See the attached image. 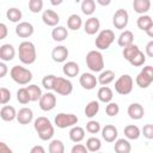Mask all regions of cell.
Segmentation results:
<instances>
[{"label": "cell", "instance_id": "1", "mask_svg": "<svg viewBox=\"0 0 153 153\" xmlns=\"http://www.w3.org/2000/svg\"><path fill=\"white\" fill-rule=\"evenodd\" d=\"M33 128H35L38 137L43 141H48L54 136V127H53L51 122L44 116L37 117L35 120Z\"/></svg>", "mask_w": 153, "mask_h": 153}, {"label": "cell", "instance_id": "2", "mask_svg": "<svg viewBox=\"0 0 153 153\" xmlns=\"http://www.w3.org/2000/svg\"><path fill=\"white\" fill-rule=\"evenodd\" d=\"M18 56L22 63L24 65H32L36 59H37V54H36V48L35 44L30 41H24L19 44L18 47Z\"/></svg>", "mask_w": 153, "mask_h": 153}, {"label": "cell", "instance_id": "3", "mask_svg": "<svg viewBox=\"0 0 153 153\" xmlns=\"http://www.w3.org/2000/svg\"><path fill=\"white\" fill-rule=\"evenodd\" d=\"M12 80L19 85H27L32 80V72L22 66H13L10 71Z\"/></svg>", "mask_w": 153, "mask_h": 153}, {"label": "cell", "instance_id": "4", "mask_svg": "<svg viewBox=\"0 0 153 153\" xmlns=\"http://www.w3.org/2000/svg\"><path fill=\"white\" fill-rule=\"evenodd\" d=\"M86 66L91 72L98 73L104 68V59L99 50H91L86 55Z\"/></svg>", "mask_w": 153, "mask_h": 153}, {"label": "cell", "instance_id": "5", "mask_svg": "<svg viewBox=\"0 0 153 153\" xmlns=\"http://www.w3.org/2000/svg\"><path fill=\"white\" fill-rule=\"evenodd\" d=\"M114 41H115V32L110 29H104L98 33L94 44L99 50H106L108 48H110Z\"/></svg>", "mask_w": 153, "mask_h": 153}, {"label": "cell", "instance_id": "6", "mask_svg": "<svg viewBox=\"0 0 153 153\" xmlns=\"http://www.w3.org/2000/svg\"><path fill=\"white\" fill-rule=\"evenodd\" d=\"M133 85H134L133 78L129 74H123L115 81V91L118 94L127 96L133 91Z\"/></svg>", "mask_w": 153, "mask_h": 153}, {"label": "cell", "instance_id": "7", "mask_svg": "<svg viewBox=\"0 0 153 153\" xmlns=\"http://www.w3.org/2000/svg\"><path fill=\"white\" fill-rule=\"evenodd\" d=\"M79 118L76 115L74 114H65V112H60L55 116L54 118V123L57 128H61V129H65V128H69V127H73L78 123Z\"/></svg>", "mask_w": 153, "mask_h": 153}, {"label": "cell", "instance_id": "8", "mask_svg": "<svg viewBox=\"0 0 153 153\" xmlns=\"http://www.w3.org/2000/svg\"><path fill=\"white\" fill-rule=\"evenodd\" d=\"M135 82L139 87L141 88H147L152 82H153V67L152 66H146L143 67L140 73L136 75Z\"/></svg>", "mask_w": 153, "mask_h": 153}, {"label": "cell", "instance_id": "9", "mask_svg": "<svg viewBox=\"0 0 153 153\" xmlns=\"http://www.w3.org/2000/svg\"><path fill=\"white\" fill-rule=\"evenodd\" d=\"M53 91H55L57 94H61V96H69L73 91V84L67 78L56 76Z\"/></svg>", "mask_w": 153, "mask_h": 153}, {"label": "cell", "instance_id": "10", "mask_svg": "<svg viewBox=\"0 0 153 153\" xmlns=\"http://www.w3.org/2000/svg\"><path fill=\"white\" fill-rule=\"evenodd\" d=\"M128 22H129V14L126 10L123 8H118L115 13H114V17H112V24L116 29L118 30H123L127 27L128 25Z\"/></svg>", "mask_w": 153, "mask_h": 153}, {"label": "cell", "instance_id": "11", "mask_svg": "<svg viewBox=\"0 0 153 153\" xmlns=\"http://www.w3.org/2000/svg\"><path fill=\"white\" fill-rule=\"evenodd\" d=\"M39 108L43 111H51L56 105V96L51 92H45L38 100Z\"/></svg>", "mask_w": 153, "mask_h": 153}, {"label": "cell", "instance_id": "12", "mask_svg": "<svg viewBox=\"0 0 153 153\" xmlns=\"http://www.w3.org/2000/svg\"><path fill=\"white\" fill-rule=\"evenodd\" d=\"M33 25L29 22H20L16 26V35L20 38H29L33 35Z\"/></svg>", "mask_w": 153, "mask_h": 153}, {"label": "cell", "instance_id": "13", "mask_svg": "<svg viewBox=\"0 0 153 153\" xmlns=\"http://www.w3.org/2000/svg\"><path fill=\"white\" fill-rule=\"evenodd\" d=\"M79 82H80L82 88L93 90L98 84V79L92 73H82L80 75V78H79Z\"/></svg>", "mask_w": 153, "mask_h": 153}, {"label": "cell", "instance_id": "14", "mask_svg": "<svg viewBox=\"0 0 153 153\" xmlns=\"http://www.w3.org/2000/svg\"><path fill=\"white\" fill-rule=\"evenodd\" d=\"M42 20L45 25L55 27L60 23V16L53 10H45L42 13Z\"/></svg>", "mask_w": 153, "mask_h": 153}, {"label": "cell", "instance_id": "15", "mask_svg": "<svg viewBox=\"0 0 153 153\" xmlns=\"http://www.w3.org/2000/svg\"><path fill=\"white\" fill-rule=\"evenodd\" d=\"M117 135H118V130L112 124H106L102 128V137L106 142H115L117 140Z\"/></svg>", "mask_w": 153, "mask_h": 153}, {"label": "cell", "instance_id": "16", "mask_svg": "<svg viewBox=\"0 0 153 153\" xmlns=\"http://www.w3.org/2000/svg\"><path fill=\"white\" fill-rule=\"evenodd\" d=\"M68 54H69V51H68L67 47H65V45H57L51 51V59L55 62L61 63V62H65L67 60Z\"/></svg>", "mask_w": 153, "mask_h": 153}, {"label": "cell", "instance_id": "17", "mask_svg": "<svg viewBox=\"0 0 153 153\" xmlns=\"http://www.w3.org/2000/svg\"><path fill=\"white\" fill-rule=\"evenodd\" d=\"M16 56V49L12 44L10 43H5L0 47V59L1 61H5V62H8V61H12Z\"/></svg>", "mask_w": 153, "mask_h": 153}, {"label": "cell", "instance_id": "18", "mask_svg": "<svg viewBox=\"0 0 153 153\" xmlns=\"http://www.w3.org/2000/svg\"><path fill=\"white\" fill-rule=\"evenodd\" d=\"M127 114L131 120H141L145 115V110L140 103H133L128 106Z\"/></svg>", "mask_w": 153, "mask_h": 153}, {"label": "cell", "instance_id": "19", "mask_svg": "<svg viewBox=\"0 0 153 153\" xmlns=\"http://www.w3.org/2000/svg\"><path fill=\"white\" fill-rule=\"evenodd\" d=\"M99 27H100V22L97 17H90L84 24V30L87 35H94L96 32H98Z\"/></svg>", "mask_w": 153, "mask_h": 153}, {"label": "cell", "instance_id": "20", "mask_svg": "<svg viewBox=\"0 0 153 153\" xmlns=\"http://www.w3.org/2000/svg\"><path fill=\"white\" fill-rule=\"evenodd\" d=\"M33 118V112L30 108H22L17 112V121L20 124H29Z\"/></svg>", "mask_w": 153, "mask_h": 153}, {"label": "cell", "instance_id": "21", "mask_svg": "<svg viewBox=\"0 0 153 153\" xmlns=\"http://www.w3.org/2000/svg\"><path fill=\"white\" fill-rule=\"evenodd\" d=\"M79 71H80V67H79V65H78L76 62H74V61H68V62H66V63L63 65V67H62L63 74H65L66 76H68V78H74V76H76V75L79 74Z\"/></svg>", "mask_w": 153, "mask_h": 153}, {"label": "cell", "instance_id": "22", "mask_svg": "<svg viewBox=\"0 0 153 153\" xmlns=\"http://www.w3.org/2000/svg\"><path fill=\"white\" fill-rule=\"evenodd\" d=\"M0 117L5 122H11L17 118V111L12 105H4L0 110Z\"/></svg>", "mask_w": 153, "mask_h": 153}, {"label": "cell", "instance_id": "23", "mask_svg": "<svg viewBox=\"0 0 153 153\" xmlns=\"http://www.w3.org/2000/svg\"><path fill=\"white\" fill-rule=\"evenodd\" d=\"M134 42V33L130 31V30H124L121 32V35L118 36L117 38V43L120 47L122 48H126L130 44H133Z\"/></svg>", "mask_w": 153, "mask_h": 153}, {"label": "cell", "instance_id": "24", "mask_svg": "<svg viewBox=\"0 0 153 153\" xmlns=\"http://www.w3.org/2000/svg\"><path fill=\"white\" fill-rule=\"evenodd\" d=\"M97 97H98V100L102 102V103H110L114 98V92L110 87H108L106 85L105 86H102L98 92H97Z\"/></svg>", "mask_w": 153, "mask_h": 153}, {"label": "cell", "instance_id": "25", "mask_svg": "<svg viewBox=\"0 0 153 153\" xmlns=\"http://www.w3.org/2000/svg\"><path fill=\"white\" fill-rule=\"evenodd\" d=\"M133 8L139 14H146L151 8V0H133Z\"/></svg>", "mask_w": 153, "mask_h": 153}, {"label": "cell", "instance_id": "26", "mask_svg": "<svg viewBox=\"0 0 153 153\" xmlns=\"http://www.w3.org/2000/svg\"><path fill=\"white\" fill-rule=\"evenodd\" d=\"M69 139L71 141L78 143V142H81L84 139H85V130L84 128L79 127V126H73L69 130Z\"/></svg>", "mask_w": 153, "mask_h": 153}, {"label": "cell", "instance_id": "27", "mask_svg": "<svg viewBox=\"0 0 153 153\" xmlns=\"http://www.w3.org/2000/svg\"><path fill=\"white\" fill-rule=\"evenodd\" d=\"M51 37H53V39L56 41V42H63V41L68 37V31H67V29H66L65 26L57 25V26H55V27L53 29V31H51Z\"/></svg>", "mask_w": 153, "mask_h": 153}, {"label": "cell", "instance_id": "28", "mask_svg": "<svg viewBox=\"0 0 153 153\" xmlns=\"http://www.w3.org/2000/svg\"><path fill=\"white\" fill-rule=\"evenodd\" d=\"M114 149L116 153H129L131 151V146L127 139H117L115 141Z\"/></svg>", "mask_w": 153, "mask_h": 153}, {"label": "cell", "instance_id": "29", "mask_svg": "<svg viewBox=\"0 0 153 153\" xmlns=\"http://www.w3.org/2000/svg\"><path fill=\"white\" fill-rule=\"evenodd\" d=\"M141 135V130L137 126H134V124H128L126 128H124V136L128 139V140H137Z\"/></svg>", "mask_w": 153, "mask_h": 153}, {"label": "cell", "instance_id": "30", "mask_svg": "<svg viewBox=\"0 0 153 153\" xmlns=\"http://www.w3.org/2000/svg\"><path fill=\"white\" fill-rule=\"evenodd\" d=\"M115 79V72L111 71V69H105V71H102L99 76H98V82L103 86L105 85H109L110 82H112Z\"/></svg>", "mask_w": 153, "mask_h": 153}, {"label": "cell", "instance_id": "31", "mask_svg": "<svg viewBox=\"0 0 153 153\" xmlns=\"http://www.w3.org/2000/svg\"><path fill=\"white\" fill-rule=\"evenodd\" d=\"M81 25H82V19L76 13H73V14H71L68 17V19H67V26H68V29H71L73 31H76V30H79L81 27Z\"/></svg>", "mask_w": 153, "mask_h": 153}, {"label": "cell", "instance_id": "32", "mask_svg": "<svg viewBox=\"0 0 153 153\" xmlns=\"http://www.w3.org/2000/svg\"><path fill=\"white\" fill-rule=\"evenodd\" d=\"M84 111H85V116H86V117H88V118L94 117V116L98 114V111H99V102H97V100H91V102H88V103L86 104Z\"/></svg>", "mask_w": 153, "mask_h": 153}, {"label": "cell", "instance_id": "33", "mask_svg": "<svg viewBox=\"0 0 153 153\" xmlns=\"http://www.w3.org/2000/svg\"><path fill=\"white\" fill-rule=\"evenodd\" d=\"M6 17H7V19H8L10 22H12V23H20V19H22V17H23V13H22V11H20L19 8H17V7H11V8L7 10Z\"/></svg>", "mask_w": 153, "mask_h": 153}, {"label": "cell", "instance_id": "34", "mask_svg": "<svg viewBox=\"0 0 153 153\" xmlns=\"http://www.w3.org/2000/svg\"><path fill=\"white\" fill-rule=\"evenodd\" d=\"M152 24H153V19L149 16H147V14H140V17L136 20L137 27L140 30H142V31H146Z\"/></svg>", "mask_w": 153, "mask_h": 153}, {"label": "cell", "instance_id": "35", "mask_svg": "<svg viewBox=\"0 0 153 153\" xmlns=\"http://www.w3.org/2000/svg\"><path fill=\"white\" fill-rule=\"evenodd\" d=\"M81 12L86 16H92L96 11V2L94 0H82L80 5Z\"/></svg>", "mask_w": 153, "mask_h": 153}, {"label": "cell", "instance_id": "36", "mask_svg": "<svg viewBox=\"0 0 153 153\" xmlns=\"http://www.w3.org/2000/svg\"><path fill=\"white\" fill-rule=\"evenodd\" d=\"M140 49H139V47L136 45V44H130V45H128V47H126V48H123V51H122V54H123V57L129 62L136 54H137V51H139Z\"/></svg>", "mask_w": 153, "mask_h": 153}, {"label": "cell", "instance_id": "37", "mask_svg": "<svg viewBox=\"0 0 153 153\" xmlns=\"http://www.w3.org/2000/svg\"><path fill=\"white\" fill-rule=\"evenodd\" d=\"M26 88H27V91H29V93H30L31 102H37V100L41 99V97H42L43 93H42V90H41L39 86H37V85H35V84H31V85L26 86Z\"/></svg>", "mask_w": 153, "mask_h": 153}, {"label": "cell", "instance_id": "38", "mask_svg": "<svg viewBox=\"0 0 153 153\" xmlns=\"http://www.w3.org/2000/svg\"><path fill=\"white\" fill-rule=\"evenodd\" d=\"M86 147L88 152H98L102 147V142L97 136H92L86 140Z\"/></svg>", "mask_w": 153, "mask_h": 153}, {"label": "cell", "instance_id": "39", "mask_svg": "<svg viewBox=\"0 0 153 153\" xmlns=\"http://www.w3.org/2000/svg\"><path fill=\"white\" fill-rule=\"evenodd\" d=\"M17 100L20 104H27L29 102H31V97L26 87H22L17 91Z\"/></svg>", "mask_w": 153, "mask_h": 153}, {"label": "cell", "instance_id": "40", "mask_svg": "<svg viewBox=\"0 0 153 153\" xmlns=\"http://www.w3.org/2000/svg\"><path fill=\"white\" fill-rule=\"evenodd\" d=\"M49 152L50 153H63L65 152V145L61 140H51L49 143Z\"/></svg>", "mask_w": 153, "mask_h": 153}, {"label": "cell", "instance_id": "41", "mask_svg": "<svg viewBox=\"0 0 153 153\" xmlns=\"http://www.w3.org/2000/svg\"><path fill=\"white\" fill-rule=\"evenodd\" d=\"M145 62H146V55H145L141 50H139L137 54L129 61V63H130L131 66H134V67H140V66H142Z\"/></svg>", "mask_w": 153, "mask_h": 153}, {"label": "cell", "instance_id": "42", "mask_svg": "<svg viewBox=\"0 0 153 153\" xmlns=\"http://www.w3.org/2000/svg\"><path fill=\"white\" fill-rule=\"evenodd\" d=\"M105 112H106V115L110 116V117L117 116L118 112H120V106H118V104L115 103V102H110V103H108L106 106H105Z\"/></svg>", "mask_w": 153, "mask_h": 153}, {"label": "cell", "instance_id": "43", "mask_svg": "<svg viewBox=\"0 0 153 153\" xmlns=\"http://www.w3.org/2000/svg\"><path fill=\"white\" fill-rule=\"evenodd\" d=\"M55 79H56V75H54V74H48V75H45V76L42 79V85H43V87H44L45 90H48V91L53 90V88H54Z\"/></svg>", "mask_w": 153, "mask_h": 153}, {"label": "cell", "instance_id": "44", "mask_svg": "<svg viewBox=\"0 0 153 153\" xmlns=\"http://www.w3.org/2000/svg\"><path fill=\"white\" fill-rule=\"evenodd\" d=\"M29 10L32 13H39L43 10V0H29Z\"/></svg>", "mask_w": 153, "mask_h": 153}, {"label": "cell", "instance_id": "45", "mask_svg": "<svg viewBox=\"0 0 153 153\" xmlns=\"http://www.w3.org/2000/svg\"><path fill=\"white\" fill-rule=\"evenodd\" d=\"M86 130L91 134H97L99 133L102 129H100V124L99 122L94 121V120H90L87 123H86Z\"/></svg>", "mask_w": 153, "mask_h": 153}, {"label": "cell", "instance_id": "46", "mask_svg": "<svg viewBox=\"0 0 153 153\" xmlns=\"http://www.w3.org/2000/svg\"><path fill=\"white\" fill-rule=\"evenodd\" d=\"M10 100H11V92H10V90L6 88V87H1L0 88V104L1 105H6Z\"/></svg>", "mask_w": 153, "mask_h": 153}, {"label": "cell", "instance_id": "47", "mask_svg": "<svg viewBox=\"0 0 153 153\" xmlns=\"http://www.w3.org/2000/svg\"><path fill=\"white\" fill-rule=\"evenodd\" d=\"M141 134L146 139L152 140L153 139V124H146V126H143V128L141 130Z\"/></svg>", "mask_w": 153, "mask_h": 153}, {"label": "cell", "instance_id": "48", "mask_svg": "<svg viewBox=\"0 0 153 153\" xmlns=\"http://www.w3.org/2000/svg\"><path fill=\"white\" fill-rule=\"evenodd\" d=\"M71 152H72V153H87L88 149H87L86 145H82V143H79V142H78V143H75V145L72 147Z\"/></svg>", "mask_w": 153, "mask_h": 153}, {"label": "cell", "instance_id": "49", "mask_svg": "<svg viewBox=\"0 0 153 153\" xmlns=\"http://www.w3.org/2000/svg\"><path fill=\"white\" fill-rule=\"evenodd\" d=\"M146 55L148 57H153V39L146 44Z\"/></svg>", "mask_w": 153, "mask_h": 153}, {"label": "cell", "instance_id": "50", "mask_svg": "<svg viewBox=\"0 0 153 153\" xmlns=\"http://www.w3.org/2000/svg\"><path fill=\"white\" fill-rule=\"evenodd\" d=\"M7 26H6V24L5 23H1L0 24V39H4V38H6V36H7Z\"/></svg>", "mask_w": 153, "mask_h": 153}, {"label": "cell", "instance_id": "51", "mask_svg": "<svg viewBox=\"0 0 153 153\" xmlns=\"http://www.w3.org/2000/svg\"><path fill=\"white\" fill-rule=\"evenodd\" d=\"M7 66H6V63H5V61H2V62H0V78H4L6 74H7Z\"/></svg>", "mask_w": 153, "mask_h": 153}, {"label": "cell", "instance_id": "52", "mask_svg": "<svg viewBox=\"0 0 153 153\" xmlns=\"http://www.w3.org/2000/svg\"><path fill=\"white\" fill-rule=\"evenodd\" d=\"M0 153H12V149L6 146L5 142H0Z\"/></svg>", "mask_w": 153, "mask_h": 153}, {"label": "cell", "instance_id": "53", "mask_svg": "<svg viewBox=\"0 0 153 153\" xmlns=\"http://www.w3.org/2000/svg\"><path fill=\"white\" fill-rule=\"evenodd\" d=\"M30 152H31V153H44L45 151H44V148H43L42 146H33Z\"/></svg>", "mask_w": 153, "mask_h": 153}, {"label": "cell", "instance_id": "54", "mask_svg": "<svg viewBox=\"0 0 153 153\" xmlns=\"http://www.w3.org/2000/svg\"><path fill=\"white\" fill-rule=\"evenodd\" d=\"M100 6H109L111 4V0H96Z\"/></svg>", "mask_w": 153, "mask_h": 153}, {"label": "cell", "instance_id": "55", "mask_svg": "<svg viewBox=\"0 0 153 153\" xmlns=\"http://www.w3.org/2000/svg\"><path fill=\"white\" fill-rule=\"evenodd\" d=\"M145 32L147 33V36H148V37L153 38V24H152V25H151V26H149V27H148V29H147Z\"/></svg>", "mask_w": 153, "mask_h": 153}, {"label": "cell", "instance_id": "56", "mask_svg": "<svg viewBox=\"0 0 153 153\" xmlns=\"http://www.w3.org/2000/svg\"><path fill=\"white\" fill-rule=\"evenodd\" d=\"M63 1H65V0H50V4H51L53 6H59V5H61Z\"/></svg>", "mask_w": 153, "mask_h": 153}, {"label": "cell", "instance_id": "57", "mask_svg": "<svg viewBox=\"0 0 153 153\" xmlns=\"http://www.w3.org/2000/svg\"><path fill=\"white\" fill-rule=\"evenodd\" d=\"M152 98H153V96H152Z\"/></svg>", "mask_w": 153, "mask_h": 153}]
</instances>
